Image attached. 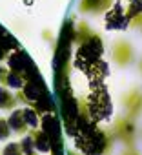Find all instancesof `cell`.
<instances>
[{
  "mask_svg": "<svg viewBox=\"0 0 142 155\" xmlns=\"http://www.w3.org/2000/svg\"><path fill=\"white\" fill-rule=\"evenodd\" d=\"M111 137L120 140L126 148H135L137 142V120L127 115H118L111 128Z\"/></svg>",
  "mask_w": 142,
  "mask_h": 155,
  "instance_id": "6da1fadb",
  "label": "cell"
},
{
  "mask_svg": "<svg viewBox=\"0 0 142 155\" xmlns=\"http://www.w3.org/2000/svg\"><path fill=\"white\" fill-rule=\"evenodd\" d=\"M111 60L115 62V66L118 68H127L135 62V49L131 46L129 40L126 38H118L113 42L111 46Z\"/></svg>",
  "mask_w": 142,
  "mask_h": 155,
  "instance_id": "7a4b0ae2",
  "label": "cell"
},
{
  "mask_svg": "<svg viewBox=\"0 0 142 155\" xmlns=\"http://www.w3.org/2000/svg\"><path fill=\"white\" fill-rule=\"evenodd\" d=\"M122 104H124V115L137 120L142 113V90L140 88H131L127 93H124Z\"/></svg>",
  "mask_w": 142,
  "mask_h": 155,
  "instance_id": "3957f363",
  "label": "cell"
},
{
  "mask_svg": "<svg viewBox=\"0 0 142 155\" xmlns=\"http://www.w3.org/2000/svg\"><path fill=\"white\" fill-rule=\"evenodd\" d=\"M115 0H80L79 2V11L80 13H89V15H98L108 11L113 6Z\"/></svg>",
  "mask_w": 142,
  "mask_h": 155,
  "instance_id": "277c9868",
  "label": "cell"
},
{
  "mask_svg": "<svg viewBox=\"0 0 142 155\" xmlns=\"http://www.w3.org/2000/svg\"><path fill=\"white\" fill-rule=\"evenodd\" d=\"M8 122H9L11 131L17 133V135H26L29 131V126H27V122L24 119V111L22 110H17V108L11 110L9 117H8Z\"/></svg>",
  "mask_w": 142,
  "mask_h": 155,
  "instance_id": "5b68a950",
  "label": "cell"
},
{
  "mask_svg": "<svg viewBox=\"0 0 142 155\" xmlns=\"http://www.w3.org/2000/svg\"><path fill=\"white\" fill-rule=\"evenodd\" d=\"M18 102H20L18 93L15 95L4 84H0V111H11L18 106Z\"/></svg>",
  "mask_w": 142,
  "mask_h": 155,
  "instance_id": "8992f818",
  "label": "cell"
},
{
  "mask_svg": "<svg viewBox=\"0 0 142 155\" xmlns=\"http://www.w3.org/2000/svg\"><path fill=\"white\" fill-rule=\"evenodd\" d=\"M22 111H24V119H26L29 130L38 128V113H37L33 108H26V110H22Z\"/></svg>",
  "mask_w": 142,
  "mask_h": 155,
  "instance_id": "52a82bcc",
  "label": "cell"
},
{
  "mask_svg": "<svg viewBox=\"0 0 142 155\" xmlns=\"http://www.w3.org/2000/svg\"><path fill=\"white\" fill-rule=\"evenodd\" d=\"M0 151H2V155H24V150H22L20 142H8Z\"/></svg>",
  "mask_w": 142,
  "mask_h": 155,
  "instance_id": "ba28073f",
  "label": "cell"
},
{
  "mask_svg": "<svg viewBox=\"0 0 142 155\" xmlns=\"http://www.w3.org/2000/svg\"><path fill=\"white\" fill-rule=\"evenodd\" d=\"M11 135H13V131L9 128L8 117H0V140H9Z\"/></svg>",
  "mask_w": 142,
  "mask_h": 155,
  "instance_id": "9c48e42d",
  "label": "cell"
},
{
  "mask_svg": "<svg viewBox=\"0 0 142 155\" xmlns=\"http://www.w3.org/2000/svg\"><path fill=\"white\" fill-rule=\"evenodd\" d=\"M8 71L4 66H0V84H6V79H8Z\"/></svg>",
  "mask_w": 142,
  "mask_h": 155,
  "instance_id": "30bf717a",
  "label": "cell"
},
{
  "mask_svg": "<svg viewBox=\"0 0 142 155\" xmlns=\"http://www.w3.org/2000/svg\"><path fill=\"white\" fill-rule=\"evenodd\" d=\"M133 26H138V28L142 29V13H140V15H137V17L133 18Z\"/></svg>",
  "mask_w": 142,
  "mask_h": 155,
  "instance_id": "8fae6325",
  "label": "cell"
},
{
  "mask_svg": "<svg viewBox=\"0 0 142 155\" xmlns=\"http://www.w3.org/2000/svg\"><path fill=\"white\" fill-rule=\"evenodd\" d=\"M122 155H140V153H138L135 148H126V151H124Z\"/></svg>",
  "mask_w": 142,
  "mask_h": 155,
  "instance_id": "7c38bea8",
  "label": "cell"
},
{
  "mask_svg": "<svg viewBox=\"0 0 142 155\" xmlns=\"http://www.w3.org/2000/svg\"><path fill=\"white\" fill-rule=\"evenodd\" d=\"M138 71H140V75H142V58L138 60Z\"/></svg>",
  "mask_w": 142,
  "mask_h": 155,
  "instance_id": "4fadbf2b",
  "label": "cell"
},
{
  "mask_svg": "<svg viewBox=\"0 0 142 155\" xmlns=\"http://www.w3.org/2000/svg\"><path fill=\"white\" fill-rule=\"evenodd\" d=\"M35 155H40V153H35Z\"/></svg>",
  "mask_w": 142,
  "mask_h": 155,
  "instance_id": "5bb4252c",
  "label": "cell"
},
{
  "mask_svg": "<svg viewBox=\"0 0 142 155\" xmlns=\"http://www.w3.org/2000/svg\"><path fill=\"white\" fill-rule=\"evenodd\" d=\"M0 155H2V151H0Z\"/></svg>",
  "mask_w": 142,
  "mask_h": 155,
  "instance_id": "9a60e30c",
  "label": "cell"
}]
</instances>
